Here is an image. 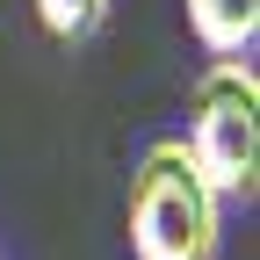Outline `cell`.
<instances>
[{"label": "cell", "mask_w": 260, "mask_h": 260, "mask_svg": "<svg viewBox=\"0 0 260 260\" xmlns=\"http://www.w3.org/2000/svg\"><path fill=\"white\" fill-rule=\"evenodd\" d=\"M130 246L138 260H217V188L181 138H159L130 174Z\"/></svg>", "instance_id": "1"}, {"label": "cell", "mask_w": 260, "mask_h": 260, "mask_svg": "<svg viewBox=\"0 0 260 260\" xmlns=\"http://www.w3.org/2000/svg\"><path fill=\"white\" fill-rule=\"evenodd\" d=\"M188 159L217 195H253L260 174V80L246 58H217L195 80V116H188Z\"/></svg>", "instance_id": "2"}, {"label": "cell", "mask_w": 260, "mask_h": 260, "mask_svg": "<svg viewBox=\"0 0 260 260\" xmlns=\"http://www.w3.org/2000/svg\"><path fill=\"white\" fill-rule=\"evenodd\" d=\"M188 29L210 58H246L260 37V0H188Z\"/></svg>", "instance_id": "3"}, {"label": "cell", "mask_w": 260, "mask_h": 260, "mask_svg": "<svg viewBox=\"0 0 260 260\" xmlns=\"http://www.w3.org/2000/svg\"><path fill=\"white\" fill-rule=\"evenodd\" d=\"M102 15H109V0H37V22L51 29L58 44L94 37V29H102Z\"/></svg>", "instance_id": "4"}]
</instances>
